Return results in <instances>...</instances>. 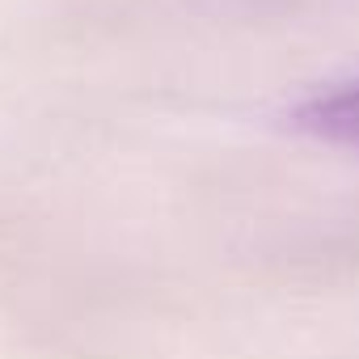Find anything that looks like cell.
Returning <instances> with one entry per match:
<instances>
[{
    "label": "cell",
    "mask_w": 359,
    "mask_h": 359,
    "mask_svg": "<svg viewBox=\"0 0 359 359\" xmlns=\"http://www.w3.org/2000/svg\"><path fill=\"white\" fill-rule=\"evenodd\" d=\"M296 127L317 135V140H330V144H342V148H359V81L309 97L296 110Z\"/></svg>",
    "instance_id": "cell-1"
}]
</instances>
